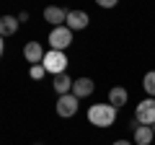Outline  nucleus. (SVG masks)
<instances>
[{
    "label": "nucleus",
    "mask_w": 155,
    "mask_h": 145,
    "mask_svg": "<svg viewBox=\"0 0 155 145\" xmlns=\"http://www.w3.org/2000/svg\"><path fill=\"white\" fill-rule=\"evenodd\" d=\"M98 5H101V8H114L116 0H98Z\"/></svg>",
    "instance_id": "dca6fc26"
},
{
    "label": "nucleus",
    "mask_w": 155,
    "mask_h": 145,
    "mask_svg": "<svg viewBox=\"0 0 155 145\" xmlns=\"http://www.w3.org/2000/svg\"><path fill=\"white\" fill-rule=\"evenodd\" d=\"M44 47L39 44V42H28L26 47H23V57H26V62H31V65H41V60H44Z\"/></svg>",
    "instance_id": "6e6552de"
},
{
    "label": "nucleus",
    "mask_w": 155,
    "mask_h": 145,
    "mask_svg": "<svg viewBox=\"0 0 155 145\" xmlns=\"http://www.w3.org/2000/svg\"><path fill=\"white\" fill-rule=\"evenodd\" d=\"M129 101V93H127V88H122V86H114V88L109 91V104L114 106L116 112H119V109H122L124 104H127Z\"/></svg>",
    "instance_id": "9b49d317"
},
{
    "label": "nucleus",
    "mask_w": 155,
    "mask_h": 145,
    "mask_svg": "<svg viewBox=\"0 0 155 145\" xmlns=\"http://www.w3.org/2000/svg\"><path fill=\"white\" fill-rule=\"evenodd\" d=\"M88 122L98 130H106L116 122V109L106 101V104H93L88 106Z\"/></svg>",
    "instance_id": "f257e3e1"
},
{
    "label": "nucleus",
    "mask_w": 155,
    "mask_h": 145,
    "mask_svg": "<svg viewBox=\"0 0 155 145\" xmlns=\"http://www.w3.org/2000/svg\"><path fill=\"white\" fill-rule=\"evenodd\" d=\"M111 145H134V143H129V140H114Z\"/></svg>",
    "instance_id": "a211bd4d"
},
{
    "label": "nucleus",
    "mask_w": 155,
    "mask_h": 145,
    "mask_svg": "<svg viewBox=\"0 0 155 145\" xmlns=\"http://www.w3.org/2000/svg\"><path fill=\"white\" fill-rule=\"evenodd\" d=\"M36 145H44V143H36Z\"/></svg>",
    "instance_id": "412c9836"
},
{
    "label": "nucleus",
    "mask_w": 155,
    "mask_h": 145,
    "mask_svg": "<svg viewBox=\"0 0 155 145\" xmlns=\"http://www.w3.org/2000/svg\"><path fill=\"white\" fill-rule=\"evenodd\" d=\"M67 13L70 11H65V8H60V5H49V8H44V21L52 23V29L65 26L67 23Z\"/></svg>",
    "instance_id": "423d86ee"
},
{
    "label": "nucleus",
    "mask_w": 155,
    "mask_h": 145,
    "mask_svg": "<svg viewBox=\"0 0 155 145\" xmlns=\"http://www.w3.org/2000/svg\"><path fill=\"white\" fill-rule=\"evenodd\" d=\"M28 21V13H18V23H26Z\"/></svg>",
    "instance_id": "f3484780"
},
{
    "label": "nucleus",
    "mask_w": 155,
    "mask_h": 145,
    "mask_svg": "<svg viewBox=\"0 0 155 145\" xmlns=\"http://www.w3.org/2000/svg\"><path fill=\"white\" fill-rule=\"evenodd\" d=\"M49 49H57V52H65L67 47L72 44V31L67 26H57L49 31Z\"/></svg>",
    "instance_id": "7ed1b4c3"
},
{
    "label": "nucleus",
    "mask_w": 155,
    "mask_h": 145,
    "mask_svg": "<svg viewBox=\"0 0 155 145\" xmlns=\"http://www.w3.org/2000/svg\"><path fill=\"white\" fill-rule=\"evenodd\" d=\"M142 88H145V93H147V99H155V70L145 72V78H142Z\"/></svg>",
    "instance_id": "4468645a"
},
{
    "label": "nucleus",
    "mask_w": 155,
    "mask_h": 145,
    "mask_svg": "<svg viewBox=\"0 0 155 145\" xmlns=\"http://www.w3.org/2000/svg\"><path fill=\"white\" fill-rule=\"evenodd\" d=\"M72 83H75V80H72L67 72H62V75H54L52 88L57 91V96H65V93H72Z\"/></svg>",
    "instance_id": "f8f14e48"
},
{
    "label": "nucleus",
    "mask_w": 155,
    "mask_h": 145,
    "mask_svg": "<svg viewBox=\"0 0 155 145\" xmlns=\"http://www.w3.org/2000/svg\"><path fill=\"white\" fill-rule=\"evenodd\" d=\"M3 52H5V39L0 36V57H3Z\"/></svg>",
    "instance_id": "6ab92c4d"
},
{
    "label": "nucleus",
    "mask_w": 155,
    "mask_h": 145,
    "mask_svg": "<svg viewBox=\"0 0 155 145\" xmlns=\"http://www.w3.org/2000/svg\"><path fill=\"white\" fill-rule=\"evenodd\" d=\"M54 109H57V114H60L62 119H70V117H75L78 109H80V99H75L72 93H65V96L57 99Z\"/></svg>",
    "instance_id": "39448f33"
},
{
    "label": "nucleus",
    "mask_w": 155,
    "mask_h": 145,
    "mask_svg": "<svg viewBox=\"0 0 155 145\" xmlns=\"http://www.w3.org/2000/svg\"><path fill=\"white\" fill-rule=\"evenodd\" d=\"M153 135H155V124H153Z\"/></svg>",
    "instance_id": "aec40b11"
},
{
    "label": "nucleus",
    "mask_w": 155,
    "mask_h": 145,
    "mask_svg": "<svg viewBox=\"0 0 155 145\" xmlns=\"http://www.w3.org/2000/svg\"><path fill=\"white\" fill-rule=\"evenodd\" d=\"M155 140L153 127H145V124H137L134 127V145H150Z\"/></svg>",
    "instance_id": "ddd939ff"
},
{
    "label": "nucleus",
    "mask_w": 155,
    "mask_h": 145,
    "mask_svg": "<svg viewBox=\"0 0 155 145\" xmlns=\"http://www.w3.org/2000/svg\"><path fill=\"white\" fill-rule=\"evenodd\" d=\"M134 119L137 124H145V127H153L155 124V99H142L134 109Z\"/></svg>",
    "instance_id": "20e7f679"
},
{
    "label": "nucleus",
    "mask_w": 155,
    "mask_h": 145,
    "mask_svg": "<svg viewBox=\"0 0 155 145\" xmlns=\"http://www.w3.org/2000/svg\"><path fill=\"white\" fill-rule=\"evenodd\" d=\"M88 23H91V16L85 11H70L65 26L70 29V31H83V29H88Z\"/></svg>",
    "instance_id": "0eeeda50"
},
{
    "label": "nucleus",
    "mask_w": 155,
    "mask_h": 145,
    "mask_svg": "<svg viewBox=\"0 0 155 145\" xmlns=\"http://www.w3.org/2000/svg\"><path fill=\"white\" fill-rule=\"evenodd\" d=\"M18 26H21V23H18V16H0V36H3V39H5V36H13V34L18 31Z\"/></svg>",
    "instance_id": "9d476101"
},
{
    "label": "nucleus",
    "mask_w": 155,
    "mask_h": 145,
    "mask_svg": "<svg viewBox=\"0 0 155 145\" xmlns=\"http://www.w3.org/2000/svg\"><path fill=\"white\" fill-rule=\"evenodd\" d=\"M41 65H44V70L49 72L52 78L62 75V72H67V55L65 52H57V49H49L44 55V60H41Z\"/></svg>",
    "instance_id": "f03ea898"
},
{
    "label": "nucleus",
    "mask_w": 155,
    "mask_h": 145,
    "mask_svg": "<svg viewBox=\"0 0 155 145\" xmlns=\"http://www.w3.org/2000/svg\"><path fill=\"white\" fill-rule=\"evenodd\" d=\"M28 75H31L34 80H41L47 75V70H44V65H31V70H28Z\"/></svg>",
    "instance_id": "2eb2a0df"
},
{
    "label": "nucleus",
    "mask_w": 155,
    "mask_h": 145,
    "mask_svg": "<svg viewBox=\"0 0 155 145\" xmlns=\"http://www.w3.org/2000/svg\"><path fill=\"white\" fill-rule=\"evenodd\" d=\"M93 91H96V83L91 78H75V83H72V96L75 99H88Z\"/></svg>",
    "instance_id": "1a4fd4ad"
}]
</instances>
